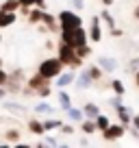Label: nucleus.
Returning <instances> with one entry per match:
<instances>
[{
    "mask_svg": "<svg viewBox=\"0 0 139 148\" xmlns=\"http://www.w3.org/2000/svg\"><path fill=\"white\" fill-rule=\"evenodd\" d=\"M85 39H87V35H85V31L80 26H74V28H63V44H67V46L76 48V46H83Z\"/></svg>",
    "mask_w": 139,
    "mask_h": 148,
    "instance_id": "nucleus-1",
    "label": "nucleus"
},
{
    "mask_svg": "<svg viewBox=\"0 0 139 148\" xmlns=\"http://www.w3.org/2000/svg\"><path fill=\"white\" fill-rule=\"evenodd\" d=\"M61 68H63V63L59 59H46L39 65V74H42L44 79H52V76H59Z\"/></svg>",
    "mask_w": 139,
    "mask_h": 148,
    "instance_id": "nucleus-2",
    "label": "nucleus"
},
{
    "mask_svg": "<svg viewBox=\"0 0 139 148\" xmlns=\"http://www.w3.org/2000/svg\"><path fill=\"white\" fill-rule=\"evenodd\" d=\"M59 61L63 65H72V68L80 65V57H76L74 55V48L67 46V44H63V46L59 48Z\"/></svg>",
    "mask_w": 139,
    "mask_h": 148,
    "instance_id": "nucleus-3",
    "label": "nucleus"
},
{
    "mask_svg": "<svg viewBox=\"0 0 139 148\" xmlns=\"http://www.w3.org/2000/svg\"><path fill=\"white\" fill-rule=\"evenodd\" d=\"M61 24H63V28L80 26V18H78V15H74L72 11H63V13H61Z\"/></svg>",
    "mask_w": 139,
    "mask_h": 148,
    "instance_id": "nucleus-4",
    "label": "nucleus"
},
{
    "mask_svg": "<svg viewBox=\"0 0 139 148\" xmlns=\"http://www.w3.org/2000/svg\"><path fill=\"white\" fill-rule=\"evenodd\" d=\"M104 131V139H117L120 135H124V126H107V129H102Z\"/></svg>",
    "mask_w": 139,
    "mask_h": 148,
    "instance_id": "nucleus-5",
    "label": "nucleus"
},
{
    "mask_svg": "<svg viewBox=\"0 0 139 148\" xmlns=\"http://www.w3.org/2000/svg\"><path fill=\"white\" fill-rule=\"evenodd\" d=\"M48 81H50V79H44L42 74H39V76H33V79L28 81V87H31V89H39L42 85H48Z\"/></svg>",
    "mask_w": 139,
    "mask_h": 148,
    "instance_id": "nucleus-6",
    "label": "nucleus"
},
{
    "mask_svg": "<svg viewBox=\"0 0 139 148\" xmlns=\"http://www.w3.org/2000/svg\"><path fill=\"white\" fill-rule=\"evenodd\" d=\"M13 20H15V13H11V11H2V9H0V26H9Z\"/></svg>",
    "mask_w": 139,
    "mask_h": 148,
    "instance_id": "nucleus-7",
    "label": "nucleus"
},
{
    "mask_svg": "<svg viewBox=\"0 0 139 148\" xmlns=\"http://www.w3.org/2000/svg\"><path fill=\"white\" fill-rule=\"evenodd\" d=\"M42 15H44V11H39V9H35V11H28V22H39L42 20Z\"/></svg>",
    "mask_w": 139,
    "mask_h": 148,
    "instance_id": "nucleus-8",
    "label": "nucleus"
},
{
    "mask_svg": "<svg viewBox=\"0 0 139 148\" xmlns=\"http://www.w3.org/2000/svg\"><path fill=\"white\" fill-rule=\"evenodd\" d=\"M18 7H20V2H18V0H7L5 5H2V11H15Z\"/></svg>",
    "mask_w": 139,
    "mask_h": 148,
    "instance_id": "nucleus-9",
    "label": "nucleus"
},
{
    "mask_svg": "<svg viewBox=\"0 0 139 148\" xmlns=\"http://www.w3.org/2000/svg\"><path fill=\"white\" fill-rule=\"evenodd\" d=\"M28 129H31L33 133H37V135H44V126L39 124V122H35V120H33L31 124H28Z\"/></svg>",
    "mask_w": 139,
    "mask_h": 148,
    "instance_id": "nucleus-10",
    "label": "nucleus"
},
{
    "mask_svg": "<svg viewBox=\"0 0 139 148\" xmlns=\"http://www.w3.org/2000/svg\"><path fill=\"white\" fill-rule=\"evenodd\" d=\"M42 20L46 22V26H48V31H55V18H50L48 13H44L42 15Z\"/></svg>",
    "mask_w": 139,
    "mask_h": 148,
    "instance_id": "nucleus-11",
    "label": "nucleus"
},
{
    "mask_svg": "<svg viewBox=\"0 0 139 148\" xmlns=\"http://www.w3.org/2000/svg\"><path fill=\"white\" fill-rule=\"evenodd\" d=\"M7 139L9 142H20V131H15V129L7 131Z\"/></svg>",
    "mask_w": 139,
    "mask_h": 148,
    "instance_id": "nucleus-12",
    "label": "nucleus"
},
{
    "mask_svg": "<svg viewBox=\"0 0 139 148\" xmlns=\"http://www.w3.org/2000/svg\"><path fill=\"white\" fill-rule=\"evenodd\" d=\"M91 39L98 42L100 39V28H98V20H93V28H91Z\"/></svg>",
    "mask_w": 139,
    "mask_h": 148,
    "instance_id": "nucleus-13",
    "label": "nucleus"
},
{
    "mask_svg": "<svg viewBox=\"0 0 139 148\" xmlns=\"http://www.w3.org/2000/svg\"><path fill=\"white\" fill-rule=\"evenodd\" d=\"M96 124H98V129H107V126H109V120H107L104 116H98Z\"/></svg>",
    "mask_w": 139,
    "mask_h": 148,
    "instance_id": "nucleus-14",
    "label": "nucleus"
},
{
    "mask_svg": "<svg viewBox=\"0 0 139 148\" xmlns=\"http://www.w3.org/2000/svg\"><path fill=\"white\" fill-rule=\"evenodd\" d=\"M72 81H74V76H72V74H65L63 79H61V83H59V85H63V87H65V85H70Z\"/></svg>",
    "mask_w": 139,
    "mask_h": 148,
    "instance_id": "nucleus-15",
    "label": "nucleus"
},
{
    "mask_svg": "<svg viewBox=\"0 0 139 148\" xmlns=\"http://www.w3.org/2000/svg\"><path fill=\"white\" fill-rule=\"evenodd\" d=\"M113 89H115L117 94H124V85H122L120 81H113Z\"/></svg>",
    "mask_w": 139,
    "mask_h": 148,
    "instance_id": "nucleus-16",
    "label": "nucleus"
},
{
    "mask_svg": "<svg viewBox=\"0 0 139 148\" xmlns=\"http://www.w3.org/2000/svg\"><path fill=\"white\" fill-rule=\"evenodd\" d=\"M93 129H96V124H93V122H85V124H83V131H85V133H91Z\"/></svg>",
    "mask_w": 139,
    "mask_h": 148,
    "instance_id": "nucleus-17",
    "label": "nucleus"
},
{
    "mask_svg": "<svg viewBox=\"0 0 139 148\" xmlns=\"http://www.w3.org/2000/svg\"><path fill=\"white\" fill-rule=\"evenodd\" d=\"M61 122H57V120H48L46 124H44V129H55V126H59Z\"/></svg>",
    "mask_w": 139,
    "mask_h": 148,
    "instance_id": "nucleus-18",
    "label": "nucleus"
},
{
    "mask_svg": "<svg viewBox=\"0 0 139 148\" xmlns=\"http://www.w3.org/2000/svg\"><path fill=\"white\" fill-rule=\"evenodd\" d=\"M89 74H91L93 79H100V70H98V68H91V70H89Z\"/></svg>",
    "mask_w": 139,
    "mask_h": 148,
    "instance_id": "nucleus-19",
    "label": "nucleus"
},
{
    "mask_svg": "<svg viewBox=\"0 0 139 148\" xmlns=\"http://www.w3.org/2000/svg\"><path fill=\"white\" fill-rule=\"evenodd\" d=\"M120 118H122V122H124V124H126V122H128V120H130V118H128V116H126V111H124V109H122V111H120Z\"/></svg>",
    "mask_w": 139,
    "mask_h": 148,
    "instance_id": "nucleus-20",
    "label": "nucleus"
},
{
    "mask_svg": "<svg viewBox=\"0 0 139 148\" xmlns=\"http://www.w3.org/2000/svg\"><path fill=\"white\" fill-rule=\"evenodd\" d=\"M61 100H63V107H70V98L65 94H61Z\"/></svg>",
    "mask_w": 139,
    "mask_h": 148,
    "instance_id": "nucleus-21",
    "label": "nucleus"
},
{
    "mask_svg": "<svg viewBox=\"0 0 139 148\" xmlns=\"http://www.w3.org/2000/svg\"><path fill=\"white\" fill-rule=\"evenodd\" d=\"M20 5H24V7H28V5H33V2H35V0H18Z\"/></svg>",
    "mask_w": 139,
    "mask_h": 148,
    "instance_id": "nucleus-22",
    "label": "nucleus"
},
{
    "mask_svg": "<svg viewBox=\"0 0 139 148\" xmlns=\"http://www.w3.org/2000/svg\"><path fill=\"white\" fill-rule=\"evenodd\" d=\"M2 83H7V74L0 70V85H2Z\"/></svg>",
    "mask_w": 139,
    "mask_h": 148,
    "instance_id": "nucleus-23",
    "label": "nucleus"
},
{
    "mask_svg": "<svg viewBox=\"0 0 139 148\" xmlns=\"http://www.w3.org/2000/svg\"><path fill=\"white\" fill-rule=\"evenodd\" d=\"M102 18L107 20V22H109V24H113V20H111V15H109V13H107V11H104V13H102Z\"/></svg>",
    "mask_w": 139,
    "mask_h": 148,
    "instance_id": "nucleus-24",
    "label": "nucleus"
},
{
    "mask_svg": "<svg viewBox=\"0 0 139 148\" xmlns=\"http://www.w3.org/2000/svg\"><path fill=\"white\" fill-rule=\"evenodd\" d=\"M102 2H104V5H111V2H113V0H102Z\"/></svg>",
    "mask_w": 139,
    "mask_h": 148,
    "instance_id": "nucleus-25",
    "label": "nucleus"
},
{
    "mask_svg": "<svg viewBox=\"0 0 139 148\" xmlns=\"http://www.w3.org/2000/svg\"><path fill=\"white\" fill-rule=\"evenodd\" d=\"M2 96H5V92H2V89H0V98H2Z\"/></svg>",
    "mask_w": 139,
    "mask_h": 148,
    "instance_id": "nucleus-26",
    "label": "nucleus"
}]
</instances>
